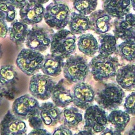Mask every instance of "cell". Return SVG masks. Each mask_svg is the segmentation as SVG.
<instances>
[{"label": "cell", "mask_w": 135, "mask_h": 135, "mask_svg": "<svg viewBox=\"0 0 135 135\" xmlns=\"http://www.w3.org/2000/svg\"><path fill=\"white\" fill-rule=\"evenodd\" d=\"M131 5L132 6L134 11H135V0H130Z\"/></svg>", "instance_id": "60d3db41"}, {"label": "cell", "mask_w": 135, "mask_h": 135, "mask_svg": "<svg viewBox=\"0 0 135 135\" xmlns=\"http://www.w3.org/2000/svg\"><path fill=\"white\" fill-rule=\"evenodd\" d=\"M11 23L8 28L9 39L17 46H21L25 42L29 31L27 24L17 20Z\"/></svg>", "instance_id": "7402d4cb"}, {"label": "cell", "mask_w": 135, "mask_h": 135, "mask_svg": "<svg viewBox=\"0 0 135 135\" xmlns=\"http://www.w3.org/2000/svg\"><path fill=\"white\" fill-rule=\"evenodd\" d=\"M89 65L93 79L101 82L115 76L119 63L117 57L99 54L92 59Z\"/></svg>", "instance_id": "6da1fadb"}, {"label": "cell", "mask_w": 135, "mask_h": 135, "mask_svg": "<svg viewBox=\"0 0 135 135\" xmlns=\"http://www.w3.org/2000/svg\"><path fill=\"white\" fill-rule=\"evenodd\" d=\"M123 106L124 111L129 115L135 116V91L126 98Z\"/></svg>", "instance_id": "4dcf8cb0"}, {"label": "cell", "mask_w": 135, "mask_h": 135, "mask_svg": "<svg viewBox=\"0 0 135 135\" xmlns=\"http://www.w3.org/2000/svg\"><path fill=\"white\" fill-rule=\"evenodd\" d=\"M70 16V10L66 4L52 2L46 7L44 18L49 27L59 31L69 24Z\"/></svg>", "instance_id": "5b68a950"}, {"label": "cell", "mask_w": 135, "mask_h": 135, "mask_svg": "<svg viewBox=\"0 0 135 135\" xmlns=\"http://www.w3.org/2000/svg\"><path fill=\"white\" fill-rule=\"evenodd\" d=\"M28 1H32V2H35L41 4H45L46 3H47V2L49 1V0H27Z\"/></svg>", "instance_id": "ab89813d"}, {"label": "cell", "mask_w": 135, "mask_h": 135, "mask_svg": "<svg viewBox=\"0 0 135 135\" xmlns=\"http://www.w3.org/2000/svg\"><path fill=\"white\" fill-rule=\"evenodd\" d=\"M125 92L123 89L114 83L105 84L95 97L98 105L103 109L113 110L122 105Z\"/></svg>", "instance_id": "7a4b0ae2"}, {"label": "cell", "mask_w": 135, "mask_h": 135, "mask_svg": "<svg viewBox=\"0 0 135 135\" xmlns=\"http://www.w3.org/2000/svg\"><path fill=\"white\" fill-rule=\"evenodd\" d=\"M70 31L74 34H80L90 30V22L89 16L80 13H71L69 22Z\"/></svg>", "instance_id": "cb8c5ba5"}, {"label": "cell", "mask_w": 135, "mask_h": 135, "mask_svg": "<svg viewBox=\"0 0 135 135\" xmlns=\"http://www.w3.org/2000/svg\"><path fill=\"white\" fill-rule=\"evenodd\" d=\"M18 81V74L14 66L5 65L0 68V92L7 99L15 98Z\"/></svg>", "instance_id": "30bf717a"}, {"label": "cell", "mask_w": 135, "mask_h": 135, "mask_svg": "<svg viewBox=\"0 0 135 135\" xmlns=\"http://www.w3.org/2000/svg\"><path fill=\"white\" fill-rule=\"evenodd\" d=\"M44 56L41 52L30 49H23L16 59L17 67L24 74L32 76L41 70L44 62Z\"/></svg>", "instance_id": "8992f818"}, {"label": "cell", "mask_w": 135, "mask_h": 135, "mask_svg": "<svg viewBox=\"0 0 135 135\" xmlns=\"http://www.w3.org/2000/svg\"><path fill=\"white\" fill-rule=\"evenodd\" d=\"M27 135H52V133L44 128L33 129Z\"/></svg>", "instance_id": "e575fe53"}, {"label": "cell", "mask_w": 135, "mask_h": 135, "mask_svg": "<svg viewBox=\"0 0 135 135\" xmlns=\"http://www.w3.org/2000/svg\"><path fill=\"white\" fill-rule=\"evenodd\" d=\"M63 124L71 128L76 127L83 120L82 113L76 107L64 108L62 111Z\"/></svg>", "instance_id": "484cf974"}, {"label": "cell", "mask_w": 135, "mask_h": 135, "mask_svg": "<svg viewBox=\"0 0 135 135\" xmlns=\"http://www.w3.org/2000/svg\"><path fill=\"white\" fill-rule=\"evenodd\" d=\"M74 135H95L91 130H86L84 129L83 130H81L79 132L75 133Z\"/></svg>", "instance_id": "74e56055"}, {"label": "cell", "mask_w": 135, "mask_h": 135, "mask_svg": "<svg viewBox=\"0 0 135 135\" xmlns=\"http://www.w3.org/2000/svg\"><path fill=\"white\" fill-rule=\"evenodd\" d=\"M116 51L122 59L131 62L135 60V42L124 41L117 46Z\"/></svg>", "instance_id": "83f0119b"}, {"label": "cell", "mask_w": 135, "mask_h": 135, "mask_svg": "<svg viewBox=\"0 0 135 135\" xmlns=\"http://www.w3.org/2000/svg\"><path fill=\"white\" fill-rule=\"evenodd\" d=\"M45 8L43 4L27 1L20 9L21 21L27 25H35L44 18Z\"/></svg>", "instance_id": "9a60e30c"}, {"label": "cell", "mask_w": 135, "mask_h": 135, "mask_svg": "<svg viewBox=\"0 0 135 135\" xmlns=\"http://www.w3.org/2000/svg\"><path fill=\"white\" fill-rule=\"evenodd\" d=\"M113 32L117 38L135 42V14L129 13L122 18H115Z\"/></svg>", "instance_id": "7c38bea8"}, {"label": "cell", "mask_w": 135, "mask_h": 135, "mask_svg": "<svg viewBox=\"0 0 135 135\" xmlns=\"http://www.w3.org/2000/svg\"><path fill=\"white\" fill-rule=\"evenodd\" d=\"M118 84L128 91L135 90V65L128 64L118 69L116 73Z\"/></svg>", "instance_id": "ac0fdd59"}, {"label": "cell", "mask_w": 135, "mask_h": 135, "mask_svg": "<svg viewBox=\"0 0 135 135\" xmlns=\"http://www.w3.org/2000/svg\"><path fill=\"white\" fill-rule=\"evenodd\" d=\"M62 111L54 103H42L40 107V115L44 125L52 127L56 125L62 118Z\"/></svg>", "instance_id": "e0dca14e"}, {"label": "cell", "mask_w": 135, "mask_h": 135, "mask_svg": "<svg viewBox=\"0 0 135 135\" xmlns=\"http://www.w3.org/2000/svg\"><path fill=\"white\" fill-rule=\"evenodd\" d=\"M56 83L50 76L44 74H35L30 79L28 90L37 99L46 100L51 97Z\"/></svg>", "instance_id": "ba28073f"}, {"label": "cell", "mask_w": 135, "mask_h": 135, "mask_svg": "<svg viewBox=\"0 0 135 135\" xmlns=\"http://www.w3.org/2000/svg\"><path fill=\"white\" fill-rule=\"evenodd\" d=\"M76 37L70 31L65 29L54 33L50 44L51 54L59 55L64 59L72 55L76 49Z\"/></svg>", "instance_id": "3957f363"}, {"label": "cell", "mask_w": 135, "mask_h": 135, "mask_svg": "<svg viewBox=\"0 0 135 135\" xmlns=\"http://www.w3.org/2000/svg\"><path fill=\"white\" fill-rule=\"evenodd\" d=\"M130 6V0H105L102 7L111 17L120 19L129 13Z\"/></svg>", "instance_id": "d6986e66"}, {"label": "cell", "mask_w": 135, "mask_h": 135, "mask_svg": "<svg viewBox=\"0 0 135 135\" xmlns=\"http://www.w3.org/2000/svg\"><path fill=\"white\" fill-rule=\"evenodd\" d=\"M27 120L30 127L33 129L43 128L44 123L40 117V114L32 115Z\"/></svg>", "instance_id": "1f68e13d"}, {"label": "cell", "mask_w": 135, "mask_h": 135, "mask_svg": "<svg viewBox=\"0 0 135 135\" xmlns=\"http://www.w3.org/2000/svg\"><path fill=\"white\" fill-rule=\"evenodd\" d=\"M73 103L82 110H86L92 105L95 98L94 92L89 84L83 82L75 83L72 88Z\"/></svg>", "instance_id": "4fadbf2b"}, {"label": "cell", "mask_w": 135, "mask_h": 135, "mask_svg": "<svg viewBox=\"0 0 135 135\" xmlns=\"http://www.w3.org/2000/svg\"><path fill=\"white\" fill-rule=\"evenodd\" d=\"M64 62V59L59 55L47 54L44 56L41 70L45 75L51 77H56L60 75L63 71Z\"/></svg>", "instance_id": "44dd1931"}, {"label": "cell", "mask_w": 135, "mask_h": 135, "mask_svg": "<svg viewBox=\"0 0 135 135\" xmlns=\"http://www.w3.org/2000/svg\"><path fill=\"white\" fill-rule=\"evenodd\" d=\"M16 8H21L27 2V0H8Z\"/></svg>", "instance_id": "8d00e7d4"}, {"label": "cell", "mask_w": 135, "mask_h": 135, "mask_svg": "<svg viewBox=\"0 0 135 135\" xmlns=\"http://www.w3.org/2000/svg\"><path fill=\"white\" fill-rule=\"evenodd\" d=\"M86 60L78 55H72L66 59L63 68L64 78L70 84L83 82L89 72Z\"/></svg>", "instance_id": "277c9868"}, {"label": "cell", "mask_w": 135, "mask_h": 135, "mask_svg": "<svg viewBox=\"0 0 135 135\" xmlns=\"http://www.w3.org/2000/svg\"><path fill=\"white\" fill-rule=\"evenodd\" d=\"M40 107L37 99L31 94H25L15 99L12 112L23 120H27L32 115L40 114Z\"/></svg>", "instance_id": "9c48e42d"}, {"label": "cell", "mask_w": 135, "mask_h": 135, "mask_svg": "<svg viewBox=\"0 0 135 135\" xmlns=\"http://www.w3.org/2000/svg\"><path fill=\"white\" fill-rule=\"evenodd\" d=\"M60 1H62V0H53V2H59Z\"/></svg>", "instance_id": "ee69618b"}, {"label": "cell", "mask_w": 135, "mask_h": 135, "mask_svg": "<svg viewBox=\"0 0 135 135\" xmlns=\"http://www.w3.org/2000/svg\"><path fill=\"white\" fill-rule=\"evenodd\" d=\"M54 33L52 29L34 26L28 32L25 45L28 49L33 51L44 52L50 46Z\"/></svg>", "instance_id": "52a82bcc"}, {"label": "cell", "mask_w": 135, "mask_h": 135, "mask_svg": "<svg viewBox=\"0 0 135 135\" xmlns=\"http://www.w3.org/2000/svg\"><path fill=\"white\" fill-rule=\"evenodd\" d=\"M16 14V7L8 0H0V18L12 22Z\"/></svg>", "instance_id": "f546056e"}, {"label": "cell", "mask_w": 135, "mask_h": 135, "mask_svg": "<svg viewBox=\"0 0 135 135\" xmlns=\"http://www.w3.org/2000/svg\"><path fill=\"white\" fill-rule=\"evenodd\" d=\"M108 114L104 109L98 105H92L85 111L84 129L91 130L94 132H102L108 123Z\"/></svg>", "instance_id": "8fae6325"}, {"label": "cell", "mask_w": 135, "mask_h": 135, "mask_svg": "<svg viewBox=\"0 0 135 135\" xmlns=\"http://www.w3.org/2000/svg\"><path fill=\"white\" fill-rule=\"evenodd\" d=\"M8 32V27L6 22L0 18V38H5Z\"/></svg>", "instance_id": "836d02e7"}, {"label": "cell", "mask_w": 135, "mask_h": 135, "mask_svg": "<svg viewBox=\"0 0 135 135\" xmlns=\"http://www.w3.org/2000/svg\"><path fill=\"white\" fill-rule=\"evenodd\" d=\"M52 135H73L69 128L61 124L55 129Z\"/></svg>", "instance_id": "d6a6232c"}, {"label": "cell", "mask_w": 135, "mask_h": 135, "mask_svg": "<svg viewBox=\"0 0 135 135\" xmlns=\"http://www.w3.org/2000/svg\"><path fill=\"white\" fill-rule=\"evenodd\" d=\"M79 51L86 56H92L98 52L99 44L97 39L90 33L83 34L78 38Z\"/></svg>", "instance_id": "603a6c76"}, {"label": "cell", "mask_w": 135, "mask_h": 135, "mask_svg": "<svg viewBox=\"0 0 135 135\" xmlns=\"http://www.w3.org/2000/svg\"><path fill=\"white\" fill-rule=\"evenodd\" d=\"M117 37L111 33H105L99 35L98 52L104 55H111L117 51Z\"/></svg>", "instance_id": "d4e9b609"}, {"label": "cell", "mask_w": 135, "mask_h": 135, "mask_svg": "<svg viewBox=\"0 0 135 135\" xmlns=\"http://www.w3.org/2000/svg\"><path fill=\"white\" fill-rule=\"evenodd\" d=\"M2 44L0 43V59L2 57Z\"/></svg>", "instance_id": "7bdbcfd3"}, {"label": "cell", "mask_w": 135, "mask_h": 135, "mask_svg": "<svg viewBox=\"0 0 135 135\" xmlns=\"http://www.w3.org/2000/svg\"><path fill=\"white\" fill-rule=\"evenodd\" d=\"M101 135H122L121 132L115 129L105 128L102 131Z\"/></svg>", "instance_id": "d590c367"}, {"label": "cell", "mask_w": 135, "mask_h": 135, "mask_svg": "<svg viewBox=\"0 0 135 135\" xmlns=\"http://www.w3.org/2000/svg\"><path fill=\"white\" fill-rule=\"evenodd\" d=\"M51 98L53 103L59 108H64L73 102L72 93L64 85V79H61L56 83Z\"/></svg>", "instance_id": "ffe728a7"}, {"label": "cell", "mask_w": 135, "mask_h": 135, "mask_svg": "<svg viewBox=\"0 0 135 135\" xmlns=\"http://www.w3.org/2000/svg\"><path fill=\"white\" fill-rule=\"evenodd\" d=\"M108 121L113 124L117 130L122 132L130 121V115L126 111L113 110L108 115Z\"/></svg>", "instance_id": "4316f807"}, {"label": "cell", "mask_w": 135, "mask_h": 135, "mask_svg": "<svg viewBox=\"0 0 135 135\" xmlns=\"http://www.w3.org/2000/svg\"><path fill=\"white\" fill-rule=\"evenodd\" d=\"M4 96L3 95V94L0 92V105L1 104V102L2 101V100H3V98Z\"/></svg>", "instance_id": "b9f144b4"}, {"label": "cell", "mask_w": 135, "mask_h": 135, "mask_svg": "<svg viewBox=\"0 0 135 135\" xmlns=\"http://www.w3.org/2000/svg\"><path fill=\"white\" fill-rule=\"evenodd\" d=\"M25 122L8 110L0 122V135H27Z\"/></svg>", "instance_id": "5bb4252c"}, {"label": "cell", "mask_w": 135, "mask_h": 135, "mask_svg": "<svg viewBox=\"0 0 135 135\" xmlns=\"http://www.w3.org/2000/svg\"><path fill=\"white\" fill-rule=\"evenodd\" d=\"M73 5L79 13L87 15L95 10L98 0H73Z\"/></svg>", "instance_id": "f1b7e54d"}, {"label": "cell", "mask_w": 135, "mask_h": 135, "mask_svg": "<svg viewBox=\"0 0 135 135\" xmlns=\"http://www.w3.org/2000/svg\"><path fill=\"white\" fill-rule=\"evenodd\" d=\"M90 22V30L98 34L107 33L111 29L112 17L104 9L94 11L89 16Z\"/></svg>", "instance_id": "2e32d148"}, {"label": "cell", "mask_w": 135, "mask_h": 135, "mask_svg": "<svg viewBox=\"0 0 135 135\" xmlns=\"http://www.w3.org/2000/svg\"><path fill=\"white\" fill-rule=\"evenodd\" d=\"M125 135H135V126L126 132Z\"/></svg>", "instance_id": "f35d334b"}]
</instances>
